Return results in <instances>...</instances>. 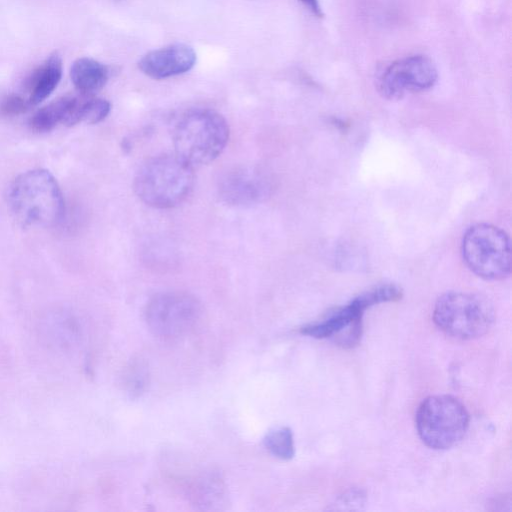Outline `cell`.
<instances>
[{
	"instance_id": "5bb4252c",
	"label": "cell",
	"mask_w": 512,
	"mask_h": 512,
	"mask_svg": "<svg viewBox=\"0 0 512 512\" xmlns=\"http://www.w3.org/2000/svg\"><path fill=\"white\" fill-rule=\"evenodd\" d=\"M73 96H63L37 110L29 120L30 128L38 133L53 130L59 124L65 125Z\"/></svg>"
},
{
	"instance_id": "3957f363",
	"label": "cell",
	"mask_w": 512,
	"mask_h": 512,
	"mask_svg": "<svg viewBox=\"0 0 512 512\" xmlns=\"http://www.w3.org/2000/svg\"><path fill=\"white\" fill-rule=\"evenodd\" d=\"M193 167L174 154H162L147 160L137 171L133 187L146 205L169 209L183 203L195 181Z\"/></svg>"
},
{
	"instance_id": "4fadbf2b",
	"label": "cell",
	"mask_w": 512,
	"mask_h": 512,
	"mask_svg": "<svg viewBox=\"0 0 512 512\" xmlns=\"http://www.w3.org/2000/svg\"><path fill=\"white\" fill-rule=\"evenodd\" d=\"M70 78L80 94L94 95L107 83L109 70L95 59L82 57L73 62Z\"/></svg>"
},
{
	"instance_id": "9a60e30c",
	"label": "cell",
	"mask_w": 512,
	"mask_h": 512,
	"mask_svg": "<svg viewBox=\"0 0 512 512\" xmlns=\"http://www.w3.org/2000/svg\"><path fill=\"white\" fill-rule=\"evenodd\" d=\"M402 297V289L393 283H383L362 292L351 303L364 312L367 308L382 302L397 301Z\"/></svg>"
},
{
	"instance_id": "7a4b0ae2",
	"label": "cell",
	"mask_w": 512,
	"mask_h": 512,
	"mask_svg": "<svg viewBox=\"0 0 512 512\" xmlns=\"http://www.w3.org/2000/svg\"><path fill=\"white\" fill-rule=\"evenodd\" d=\"M175 154L193 168L214 161L229 140V126L218 112L206 108L187 110L171 125Z\"/></svg>"
},
{
	"instance_id": "d6986e66",
	"label": "cell",
	"mask_w": 512,
	"mask_h": 512,
	"mask_svg": "<svg viewBox=\"0 0 512 512\" xmlns=\"http://www.w3.org/2000/svg\"><path fill=\"white\" fill-rule=\"evenodd\" d=\"M366 503V494L362 489H349L338 496L330 510H361Z\"/></svg>"
},
{
	"instance_id": "44dd1931",
	"label": "cell",
	"mask_w": 512,
	"mask_h": 512,
	"mask_svg": "<svg viewBox=\"0 0 512 512\" xmlns=\"http://www.w3.org/2000/svg\"><path fill=\"white\" fill-rule=\"evenodd\" d=\"M302 2L315 16L322 17L323 13L318 0H299Z\"/></svg>"
},
{
	"instance_id": "6da1fadb",
	"label": "cell",
	"mask_w": 512,
	"mask_h": 512,
	"mask_svg": "<svg viewBox=\"0 0 512 512\" xmlns=\"http://www.w3.org/2000/svg\"><path fill=\"white\" fill-rule=\"evenodd\" d=\"M8 206L25 227H49L63 218L65 202L55 177L47 170L20 174L8 188Z\"/></svg>"
},
{
	"instance_id": "9c48e42d",
	"label": "cell",
	"mask_w": 512,
	"mask_h": 512,
	"mask_svg": "<svg viewBox=\"0 0 512 512\" xmlns=\"http://www.w3.org/2000/svg\"><path fill=\"white\" fill-rule=\"evenodd\" d=\"M196 62V53L186 44H172L145 54L139 69L153 79H165L189 71Z\"/></svg>"
},
{
	"instance_id": "5b68a950",
	"label": "cell",
	"mask_w": 512,
	"mask_h": 512,
	"mask_svg": "<svg viewBox=\"0 0 512 512\" xmlns=\"http://www.w3.org/2000/svg\"><path fill=\"white\" fill-rule=\"evenodd\" d=\"M433 321L445 334L461 340L481 337L494 321V310L477 294L448 292L435 303Z\"/></svg>"
},
{
	"instance_id": "ffe728a7",
	"label": "cell",
	"mask_w": 512,
	"mask_h": 512,
	"mask_svg": "<svg viewBox=\"0 0 512 512\" xmlns=\"http://www.w3.org/2000/svg\"><path fill=\"white\" fill-rule=\"evenodd\" d=\"M30 104L25 96L10 93L0 99V116L14 117L26 112Z\"/></svg>"
},
{
	"instance_id": "8fae6325",
	"label": "cell",
	"mask_w": 512,
	"mask_h": 512,
	"mask_svg": "<svg viewBox=\"0 0 512 512\" xmlns=\"http://www.w3.org/2000/svg\"><path fill=\"white\" fill-rule=\"evenodd\" d=\"M62 77V60L56 53L50 55L26 79L24 87L30 106L44 101L56 89Z\"/></svg>"
},
{
	"instance_id": "e0dca14e",
	"label": "cell",
	"mask_w": 512,
	"mask_h": 512,
	"mask_svg": "<svg viewBox=\"0 0 512 512\" xmlns=\"http://www.w3.org/2000/svg\"><path fill=\"white\" fill-rule=\"evenodd\" d=\"M149 383L147 365L142 360H133L126 368L123 376V386L131 398L140 397Z\"/></svg>"
},
{
	"instance_id": "52a82bcc",
	"label": "cell",
	"mask_w": 512,
	"mask_h": 512,
	"mask_svg": "<svg viewBox=\"0 0 512 512\" xmlns=\"http://www.w3.org/2000/svg\"><path fill=\"white\" fill-rule=\"evenodd\" d=\"M202 315L200 302L185 292H165L155 295L147 304L145 320L157 337L173 339L185 335Z\"/></svg>"
},
{
	"instance_id": "277c9868",
	"label": "cell",
	"mask_w": 512,
	"mask_h": 512,
	"mask_svg": "<svg viewBox=\"0 0 512 512\" xmlns=\"http://www.w3.org/2000/svg\"><path fill=\"white\" fill-rule=\"evenodd\" d=\"M469 413L461 401L451 395L425 398L416 413V428L422 442L436 450L455 446L469 428Z\"/></svg>"
},
{
	"instance_id": "8992f818",
	"label": "cell",
	"mask_w": 512,
	"mask_h": 512,
	"mask_svg": "<svg viewBox=\"0 0 512 512\" xmlns=\"http://www.w3.org/2000/svg\"><path fill=\"white\" fill-rule=\"evenodd\" d=\"M467 267L486 280H501L511 271V246L508 235L500 228L478 223L464 234L461 245Z\"/></svg>"
},
{
	"instance_id": "ac0fdd59",
	"label": "cell",
	"mask_w": 512,
	"mask_h": 512,
	"mask_svg": "<svg viewBox=\"0 0 512 512\" xmlns=\"http://www.w3.org/2000/svg\"><path fill=\"white\" fill-rule=\"evenodd\" d=\"M110 103L93 95H84L81 107V123L97 124L110 113Z\"/></svg>"
},
{
	"instance_id": "30bf717a",
	"label": "cell",
	"mask_w": 512,
	"mask_h": 512,
	"mask_svg": "<svg viewBox=\"0 0 512 512\" xmlns=\"http://www.w3.org/2000/svg\"><path fill=\"white\" fill-rule=\"evenodd\" d=\"M268 183L258 172L236 169L223 176L219 192L223 200L235 206H247L260 202L268 193Z\"/></svg>"
},
{
	"instance_id": "7c38bea8",
	"label": "cell",
	"mask_w": 512,
	"mask_h": 512,
	"mask_svg": "<svg viewBox=\"0 0 512 512\" xmlns=\"http://www.w3.org/2000/svg\"><path fill=\"white\" fill-rule=\"evenodd\" d=\"M363 313L350 302L330 313L324 320L303 326L301 333L316 339L331 338L334 341L350 326L362 323Z\"/></svg>"
},
{
	"instance_id": "2e32d148",
	"label": "cell",
	"mask_w": 512,
	"mask_h": 512,
	"mask_svg": "<svg viewBox=\"0 0 512 512\" xmlns=\"http://www.w3.org/2000/svg\"><path fill=\"white\" fill-rule=\"evenodd\" d=\"M263 444L273 456L281 460H290L294 457V438L289 427L283 426L269 431L263 439Z\"/></svg>"
},
{
	"instance_id": "ba28073f",
	"label": "cell",
	"mask_w": 512,
	"mask_h": 512,
	"mask_svg": "<svg viewBox=\"0 0 512 512\" xmlns=\"http://www.w3.org/2000/svg\"><path fill=\"white\" fill-rule=\"evenodd\" d=\"M438 78L433 61L424 55H412L394 61L376 79L379 93L386 99L397 100L410 92L432 88Z\"/></svg>"
}]
</instances>
